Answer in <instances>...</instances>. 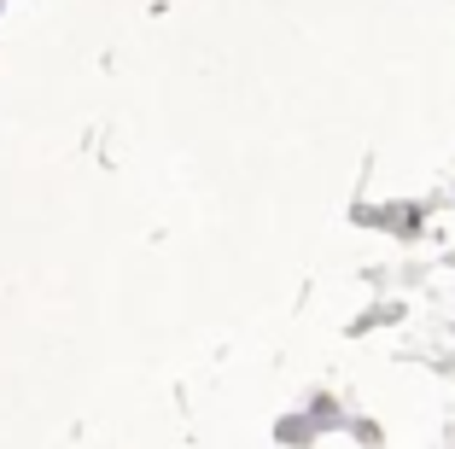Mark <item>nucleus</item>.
<instances>
[]
</instances>
